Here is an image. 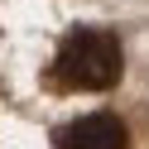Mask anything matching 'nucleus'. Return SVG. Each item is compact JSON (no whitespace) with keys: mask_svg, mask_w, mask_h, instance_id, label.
Wrapping results in <instances>:
<instances>
[{"mask_svg":"<svg viewBox=\"0 0 149 149\" xmlns=\"http://www.w3.org/2000/svg\"><path fill=\"white\" fill-rule=\"evenodd\" d=\"M125 72V53L111 29H72L53 53L48 82L58 91H106Z\"/></svg>","mask_w":149,"mask_h":149,"instance_id":"obj_1","label":"nucleus"},{"mask_svg":"<svg viewBox=\"0 0 149 149\" xmlns=\"http://www.w3.org/2000/svg\"><path fill=\"white\" fill-rule=\"evenodd\" d=\"M125 144H130V130L120 125V116H106V111L72 120L58 135V149H125Z\"/></svg>","mask_w":149,"mask_h":149,"instance_id":"obj_2","label":"nucleus"}]
</instances>
